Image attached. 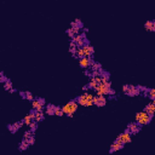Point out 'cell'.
<instances>
[{
  "label": "cell",
  "instance_id": "obj_1",
  "mask_svg": "<svg viewBox=\"0 0 155 155\" xmlns=\"http://www.w3.org/2000/svg\"><path fill=\"white\" fill-rule=\"evenodd\" d=\"M93 91L96 92V94H101V96H115V91L111 87V82L109 80H102L94 88Z\"/></svg>",
  "mask_w": 155,
  "mask_h": 155
},
{
  "label": "cell",
  "instance_id": "obj_2",
  "mask_svg": "<svg viewBox=\"0 0 155 155\" xmlns=\"http://www.w3.org/2000/svg\"><path fill=\"white\" fill-rule=\"evenodd\" d=\"M93 53H94V48H93V46H91L90 44H86V45H84V46H81V47H78L76 51H75V54H74V56L79 57V58H82V57L92 58Z\"/></svg>",
  "mask_w": 155,
  "mask_h": 155
},
{
  "label": "cell",
  "instance_id": "obj_3",
  "mask_svg": "<svg viewBox=\"0 0 155 155\" xmlns=\"http://www.w3.org/2000/svg\"><path fill=\"white\" fill-rule=\"evenodd\" d=\"M78 105H79V104H78L76 99H71V101H69L67 104H64V105L61 107V108H62L64 115H68L69 117H73L74 114H75L76 110H78Z\"/></svg>",
  "mask_w": 155,
  "mask_h": 155
},
{
  "label": "cell",
  "instance_id": "obj_4",
  "mask_svg": "<svg viewBox=\"0 0 155 155\" xmlns=\"http://www.w3.org/2000/svg\"><path fill=\"white\" fill-rule=\"evenodd\" d=\"M76 102L79 105L82 107H92L93 105V94L90 92H84L81 96L76 98Z\"/></svg>",
  "mask_w": 155,
  "mask_h": 155
},
{
  "label": "cell",
  "instance_id": "obj_5",
  "mask_svg": "<svg viewBox=\"0 0 155 155\" xmlns=\"http://www.w3.org/2000/svg\"><path fill=\"white\" fill-rule=\"evenodd\" d=\"M151 119H153V116H150V115H149L147 111H144V110L138 111V113L136 114V122H137L139 126H147V125H149L150 121H151Z\"/></svg>",
  "mask_w": 155,
  "mask_h": 155
},
{
  "label": "cell",
  "instance_id": "obj_6",
  "mask_svg": "<svg viewBox=\"0 0 155 155\" xmlns=\"http://www.w3.org/2000/svg\"><path fill=\"white\" fill-rule=\"evenodd\" d=\"M122 92L126 96H130V97H136V96H139L140 94V91L138 88V85L137 86H134V85H124L122 86Z\"/></svg>",
  "mask_w": 155,
  "mask_h": 155
},
{
  "label": "cell",
  "instance_id": "obj_7",
  "mask_svg": "<svg viewBox=\"0 0 155 155\" xmlns=\"http://www.w3.org/2000/svg\"><path fill=\"white\" fill-rule=\"evenodd\" d=\"M71 41L74 42V45H75L76 47H81V46H84V45H86V44H90L88 40H87V36H86L85 31H84V33H78V34L71 39Z\"/></svg>",
  "mask_w": 155,
  "mask_h": 155
},
{
  "label": "cell",
  "instance_id": "obj_8",
  "mask_svg": "<svg viewBox=\"0 0 155 155\" xmlns=\"http://www.w3.org/2000/svg\"><path fill=\"white\" fill-rule=\"evenodd\" d=\"M46 105V101L44 98H34L31 101V109L39 111V110H44Z\"/></svg>",
  "mask_w": 155,
  "mask_h": 155
},
{
  "label": "cell",
  "instance_id": "obj_9",
  "mask_svg": "<svg viewBox=\"0 0 155 155\" xmlns=\"http://www.w3.org/2000/svg\"><path fill=\"white\" fill-rule=\"evenodd\" d=\"M116 140H119L120 143H122L124 145H126L127 143H131V142H132V134H131L128 131L125 130L122 133H120V134L117 136Z\"/></svg>",
  "mask_w": 155,
  "mask_h": 155
},
{
  "label": "cell",
  "instance_id": "obj_10",
  "mask_svg": "<svg viewBox=\"0 0 155 155\" xmlns=\"http://www.w3.org/2000/svg\"><path fill=\"white\" fill-rule=\"evenodd\" d=\"M105 104H107V97L105 96H101V94L93 96V105L101 108V107H104Z\"/></svg>",
  "mask_w": 155,
  "mask_h": 155
},
{
  "label": "cell",
  "instance_id": "obj_11",
  "mask_svg": "<svg viewBox=\"0 0 155 155\" xmlns=\"http://www.w3.org/2000/svg\"><path fill=\"white\" fill-rule=\"evenodd\" d=\"M140 128H142V126H139L136 121L134 122H130L128 125H127V127H126V131H128L132 136L133 134H137V133H139V131H140Z\"/></svg>",
  "mask_w": 155,
  "mask_h": 155
},
{
  "label": "cell",
  "instance_id": "obj_12",
  "mask_svg": "<svg viewBox=\"0 0 155 155\" xmlns=\"http://www.w3.org/2000/svg\"><path fill=\"white\" fill-rule=\"evenodd\" d=\"M24 124H23V120H21V121H16V122H13V124H10V125H7V130L11 132V133H17V131L19 130V128H22V126H23Z\"/></svg>",
  "mask_w": 155,
  "mask_h": 155
},
{
  "label": "cell",
  "instance_id": "obj_13",
  "mask_svg": "<svg viewBox=\"0 0 155 155\" xmlns=\"http://www.w3.org/2000/svg\"><path fill=\"white\" fill-rule=\"evenodd\" d=\"M93 59L92 58H88V57H82L79 59V65L82 68V69H90L91 64H92Z\"/></svg>",
  "mask_w": 155,
  "mask_h": 155
},
{
  "label": "cell",
  "instance_id": "obj_14",
  "mask_svg": "<svg viewBox=\"0 0 155 155\" xmlns=\"http://www.w3.org/2000/svg\"><path fill=\"white\" fill-rule=\"evenodd\" d=\"M125 145L122 144V143H120L119 140H114L113 143H111V145H110V149H109V153L111 154V153H115V151H117V150H120V149H122Z\"/></svg>",
  "mask_w": 155,
  "mask_h": 155
},
{
  "label": "cell",
  "instance_id": "obj_15",
  "mask_svg": "<svg viewBox=\"0 0 155 155\" xmlns=\"http://www.w3.org/2000/svg\"><path fill=\"white\" fill-rule=\"evenodd\" d=\"M144 111H147L150 116H154V114H155V101H150V103H148L147 107L144 108Z\"/></svg>",
  "mask_w": 155,
  "mask_h": 155
},
{
  "label": "cell",
  "instance_id": "obj_16",
  "mask_svg": "<svg viewBox=\"0 0 155 155\" xmlns=\"http://www.w3.org/2000/svg\"><path fill=\"white\" fill-rule=\"evenodd\" d=\"M45 115H48V116H53L54 115V109H56V105L52 104V103H46L45 105Z\"/></svg>",
  "mask_w": 155,
  "mask_h": 155
},
{
  "label": "cell",
  "instance_id": "obj_17",
  "mask_svg": "<svg viewBox=\"0 0 155 155\" xmlns=\"http://www.w3.org/2000/svg\"><path fill=\"white\" fill-rule=\"evenodd\" d=\"M144 29L147 31H149V33H154L155 31V21H153V19L147 21L144 23Z\"/></svg>",
  "mask_w": 155,
  "mask_h": 155
},
{
  "label": "cell",
  "instance_id": "obj_18",
  "mask_svg": "<svg viewBox=\"0 0 155 155\" xmlns=\"http://www.w3.org/2000/svg\"><path fill=\"white\" fill-rule=\"evenodd\" d=\"M19 96H21L23 99H27V101H30V102L34 99L33 93L29 92V91H21V92H19Z\"/></svg>",
  "mask_w": 155,
  "mask_h": 155
},
{
  "label": "cell",
  "instance_id": "obj_19",
  "mask_svg": "<svg viewBox=\"0 0 155 155\" xmlns=\"http://www.w3.org/2000/svg\"><path fill=\"white\" fill-rule=\"evenodd\" d=\"M44 119H45V113H44V110H39V111H36V110H35L34 120H35L36 122H41Z\"/></svg>",
  "mask_w": 155,
  "mask_h": 155
},
{
  "label": "cell",
  "instance_id": "obj_20",
  "mask_svg": "<svg viewBox=\"0 0 155 155\" xmlns=\"http://www.w3.org/2000/svg\"><path fill=\"white\" fill-rule=\"evenodd\" d=\"M70 27H73V28H76V29H79V30L84 29V24H82V22H81L80 19H74V21L71 22Z\"/></svg>",
  "mask_w": 155,
  "mask_h": 155
},
{
  "label": "cell",
  "instance_id": "obj_21",
  "mask_svg": "<svg viewBox=\"0 0 155 155\" xmlns=\"http://www.w3.org/2000/svg\"><path fill=\"white\" fill-rule=\"evenodd\" d=\"M29 148V143H28V140L27 139H22V142L19 143V145H18V150L19 151H24V150H27Z\"/></svg>",
  "mask_w": 155,
  "mask_h": 155
},
{
  "label": "cell",
  "instance_id": "obj_22",
  "mask_svg": "<svg viewBox=\"0 0 155 155\" xmlns=\"http://www.w3.org/2000/svg\"><path fill=\"white\" fill-rule=\"evenodd\" d=\"M150 101H155V90L154 88H148V91L144 93Z\"/></svg>",
  "mask_w": 155,
  "mask_h": 155
},
{
  "label": "cell",
  "instance_id": "obj_23",
  "mask_svg": "<svg viewBox=\"0 0 155 155\" xmlns=\"http://www.w3.org/2000/svg\"><path fill=\"white\" fill-rule=\"evenodd\" d=\"M2 85H4V88H5L6 91H10V90L13 87V85H12V81H11L10 79H7V80H6V81H5Z\"/></svg>",
  "mask_w": 155,
  "mask_h": 155
},
{
  "label": "cell",
  "instance_id": "obj_24",
  "mask_svg": "<svg viewBox=\"0 0 155 155\" xmlns=\"http://www.w3.org/2000/svg\"><path fill=\"white\" fill-rule=\"evenodd\" d=\"M54 115H56V116H63V115H64V114H63V110H62V108H61V107H57V105H56Z\"/></svg>",
  "mask_w": 155,
  "mask_h": 155
},
{
  "label": "cell",
  "instance_id": "obj_25",
  "mask_svg": "<svg viewBox=\"0 0 155 155\" xmlns=\"http://www.w3.org/2000/svg\"><path fill=\"white\" fill-rule=\"evenodd\" d=\"M7 79H8V78H7V76L4 74V71H0V84H4V82L7 80Z\"/></svg>",
  "mask_w": 155,
  "mask_h": 155
},
{
  "label": "cell",
  "instance_id": "obj_26",
  "mask_svg": "<svg viewBox=\"0 0 155 155\" xmlns=\"http://www.w3.org/2000/svg\"><path fill=\"white\" fill-rule=\"evenodd\" d=\"M8 92H10V93H15V92H17V90H16V88H13V87H12V88H11V90H10V91H8Z\"/></svg>",
  "mask_w": 155,
  "mask_h": 155
}]
</instances>
